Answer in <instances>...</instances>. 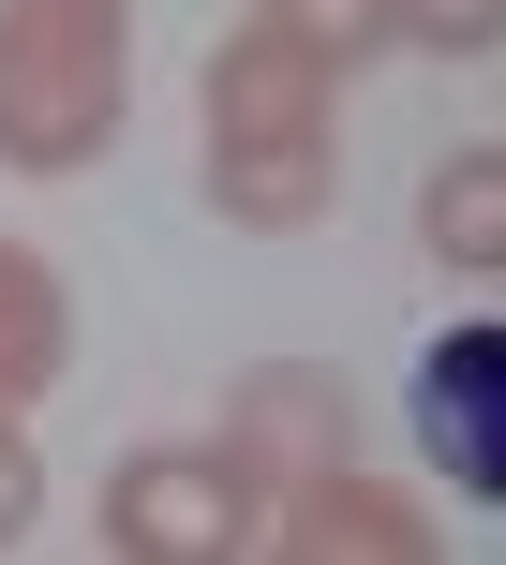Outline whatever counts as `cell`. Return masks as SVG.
<instances>
[{
  "mask_svg": "<svg viewBox=\"0 0 506 565\" xmlns=\"http://www.w3.org/2000/svg\"><path fill=\"white\" fill-rule=\"evenodd\" d=\"M253 536H268V491H253L224 447H135L105 477V551L119 565H224Z\"/></svg>",
  "mask_w": 506,
  "mask_h": 565,
  "instance_id": "cell-3",
  "label": "cell"
},
{
  "mask_svg": "<svg viewBox=\"0 0 506 565\" xmlns=\"http://www.w3.org/2000/svg\"><path fill=\"white\" fill-rule=\"evenodd\" d=\"M388 45H432V60H492V45H506V0H388Z\"/></svg>",
  "mask_w": 506,
  "mask_h": 565,
  "instance_id": "cell-9",
  "label": "cell"
},
{
  "mask_svg": "<svg viewBox=\"0 0 506 565\" xmlns=\"http://www.w3.org/2000/svg\"><path fill=\"white\" fill-rule=\"evenodd\" d=\"M253 15H283L313 60H372L388 45V0H253Z\"/></svg>",
  "mask_w": 506,
  "mask_h": 565,
  "instance_id": "cell-10",
  "label": "cell"
},
{
  "mask_svg": "<svg viewBox=\"0 0 506 565\" xmlns=\"http://www.w3.org/2000/svg\"><path fill=\"white\" fill-rule=\"evenodd\" d=\"M209 447H224L253 491H298V477H328V461H358V387H342L328 358H253L224 387V431H209Z\"/></svg>",
  "mask_w": 506,
  "mask_h": 565,
  "instance_id": "cell-4",
  "label": "cell"
},
{
  "mask_svg": "<svg viewBox=\"0 0 506 565\" xmlns=\"http://www.w3.org/2000/svg\"><path fill=\"white\" fill-rule=\"evenodd\" d=\"M418 238L462 282H506V149H447V164L418 179Z\"/></svg>",
  "mask_w": 506,
  "mask_h": 565,
  "instance_id": "cell-8",
  "label": "cell"
},
{
  "mask_svg": "<svg viewBox=\"0 0 506 565\" xmlns=\"http://www.w3.org/2000/svg\"><path fill=\"white\" fill-rule=\"evenodd\" d=\"M328 89H342V60H313L283 15H239V45H209L194 119H209V209H224V224H253V238L328 224V194H342Z\"/></svg>",
  "mask_w": 506,
  "mask_h": 565,
  "instance_id": "cell-1",
  "label": "cell"
},
{
  "mask_svg": "<svg viewBox=\"0 0 506 565\" xmlns=\"http://www.w3.org/2000/svg\"><path fill=\"white\" fill-rule=\"evenodd\" d=\"M30 521H45V461H30V431L0 417V551H15Z\"/></svg>",
  "mask_w": 506,
  "mask_h": 565,
  "instance_id": "cell-11",
  "label": "cell"
},
{
  "mask_svg": "<svg viewBox=\"0 0 506 565\" xmlns=\"http://www.w3.org/2000/svg\"><path fill=\"white\" fill-rule=\"evenodd\" d=\"M60 358H75V298L30 238H0V417H30L60 387Z\"/></svg>",
  "mask_w": 506,
  "mask_h": 565,
  "instance_id": "cell-7",
  "label": "cell"
},
{
  "mask_svg": "<svg viewBox=\"0 0 506 565\" xmlns=\"http://www.w3.org/2000/svg\"><path fill=\"white\" fill-rule=\"evenodd\" d=\"M135 105V15L119 0H0V164L75 179Z\"/></svg>",
  "mask_w": 506,
  "mask_h": 565,
  "instance_id": "cell-2",
  "label": "cell"
},
{
  "mask_svg": "<svg viewBox=\"0 0 506 565\" xmlns=\"http://www.w3.org/2000/svg\"><path fill=\"white\" fill-rule=\"evenodd\" d=\"M268 551H298V565H432L447 536H432V521L402 507L388 477H358V461H328V477L268 491Z\"/></svg>",
  "mask_w": 506,
  "mask_h": 565,
  "instance_id": "cell-6",
  "label": "cell"
},
{
  "mask_svg": "<svg viewBox=\"0 0 506 565\" xmlns=\"http://www.w3.org/2000/svg\"><path fill=\"white\" fill-rule=\"evenodd\" d=\"M418 447L462 507H506V312H462L418 342Z\"/></svg>",
  "mask_w": 506,
  "mask_h": 565,
  "instance_id": "cell-5",
  "label": "cell"
}]
</instances>
